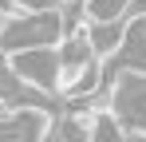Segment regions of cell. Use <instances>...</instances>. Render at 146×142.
<instances>
[{
  "label": "cell",
  "mask_w": 146,
  "mask_h": 142,
  "mask_svg": "<svg viewBox=\"0 0 146 142\" xmlns=\"http://www.w3.org/2000/svg\"><path fill=\"white\" fill-rule=\"evenodd\" d=\"M12 71L24 87H40L44 95H59V51L55 47H24L8 55Z\"/></svg>",
  "instance_id": "cell-1"
},
{
  "label": "cell",
  "mask_w": 146,
  "mask_h": 142,
  "mask_svg": "<svg viewBox=\"0 0 146 142\" xmlns=\"http://www.w3.org/2000/svg\"><path fill=\"white\" fill-rule=\"evenodd\" d=\"M87 36H91V51H95V59H115L126 44V20H103V24H87Z\"/></svg>",
  "instance_id": "cell-2"
},
{
  "label": "cell",
  "mask_w": 146,
  "mask_h": 142,
  "mask_svg": "<svg viewBox=\"0 0 146 142\" xmlns=\"http://www.w3.org/2000/svg\"><path fill=\"white\" fill-rule=\"evenodd\" d=\"M91 142H126V126L115 111H95L91 122Z\"/></svg>",
  "instance_id": "cell-3"
},
{
  "label": "cell",
  "mask_w": 146,
  "mask_h": 142,
  "mask_svg": "<svg viewBox=\"0 0 146 142\" xmlns=\"http://www.w3.org/2000/svg\"><path fill=\"white\" fill-rule=\"evenodd\" d=\"M63 0H16V12L24 16H40V12H59Z\"/></svg>",
  "instance_id": "cell-4"
},
{
  "label": "cell",
  "mask_w": 146,
  "mask_h": 142,
  "mask_svg": "<svg viewBox=\"0 0 146 142\" xmlns=\"http://www.w3.org/2000/svg\"><path fill=\"white\" fill-rule=\"evenodd\" d=\"M122 20H126V24L146 20V0H126V8H122Z\"/></svg>",
  "instance_id": "cell-5"
},
{
  "label": "cell",
  "mask_w": 146,
  "mask_h": 142,
  "mask_svg": "<svg viewBox=\"0 0 146 142\" xmlns=\"http://www.w3.org/2000/svg\"><path fill=\"white\" fill-rule=\"evenodd\" d=\"M36 142H59V130H55V122H48L44 130H40V138Z\"/></svg>",
  "instance_id": "cell-6"
},
{
  "label": "cell",
  "mask_w": 146,
  "mask_h": 142,
  "mask_svg": "<svg viewBox=\"0 0 146 142\" xmlns=\"http://www.w3.org/2000/svg\"><path fill=\"white\" fill-rule=\"evenodd\" d=\"M126 142H146V126H126Z\"/></svg>",
  "instance_id": "cell-7"
}]
</instances>
